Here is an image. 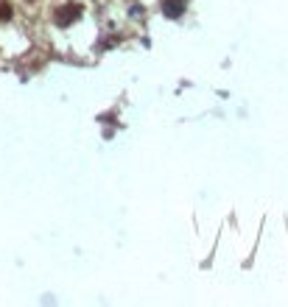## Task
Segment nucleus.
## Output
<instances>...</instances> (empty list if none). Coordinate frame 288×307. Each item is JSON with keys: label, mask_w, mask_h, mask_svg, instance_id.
Listing matches in <instances>:
<instances>
[{"label": "nucleus", "mask_w": 288, "mask_h": 307, "mask_svg": "<svg viewBox=\"0 0 288 307\" xmlns=\"http://www.w3.org/2000/svg\"><path fill=\"white\" fill-rule=\"evenodd\" d=\"M81 11H84V9H81L79 3H70V6H64V9L56 11V23H59V26H70V23L81 14Z\"/></svg>", "instance_id": "f257e3e1"}, {"label": "nucleus", "mask_w": 288, "mask_h": 307, "mask_svg": "<svg viewBox=\"0 0 288 307\" xmlns=\"http://www.w3.org/2000/svg\"><path fill=\"white\" fill-rule=\"evenodd\" d=\"M185 9H188V0H162V14L171 20L182 17Z\"/></svg>", "instance_id": "f03ea898"}, {"label": "nucleus", "mask_w": 288, "mask_h": 307, "mask_svg": "<svg viewBox=\"0 0 288 307\" xmlns=\"http://www.w3.org/2000/svg\"><path fill=\"white\" fill-rule=\"evenodd\" d=\"M11 17V6L9 3H0V20H9Z\"/></svg>", "instance_id": "7ed1b4c3"}]
</instances>
